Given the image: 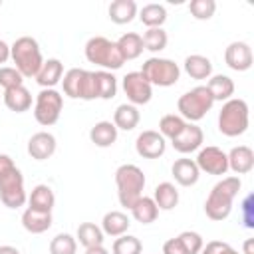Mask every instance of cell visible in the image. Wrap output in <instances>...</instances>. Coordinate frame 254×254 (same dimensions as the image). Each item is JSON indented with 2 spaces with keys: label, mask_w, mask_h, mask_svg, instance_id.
I'll list each match as a JSON object with an SVG mask.
<instances>
[{
  "label": "cell",
  "mask_w": 254,
  "mask_h": 254,
  "mask_svg": "<svg viewBox=\"0 0 254 254\" xmlns=\"http://www.w3.org/2000/svg\"><path fill=\"white\" fill-rule=\"evenodd\" d=\"M240 189H242L240 177H222L210 189V192L204 200V214L214 222L228 218L232 212V202L238 196Z\"/></svg>",
  "instance_id": "cell-1"
},
{
  "label": "cell",
  "mask_w": 254,
  "mask_h": 254,
  "mask_svg": "<svg viewBox=\"0 0 254 254\" xmlns=\"http://www.w3.org/2000/svg\"><path fill=\"white\" fill-rule=\"evenodd\" d=\"M0 200L8 208H20L28 202L24 175L14 165L10 155H0Z\"/></svg>",
  "instance_id": "cell-2"
},
{
  "label": "cell",
  "mask_w": 254,
  "mask_h": 254,
  "mask_svg": "<svg viewBox=\"0 0 254 254\" xmlns=\"http://www.w3.org/2000/svg\"><path fill=\"white\" fill-rule=\"evenodd\" d=\"M10 60L16 64L14 67L22 73V77H36L44 64L38 40L32 36L16 38V42L10 46Z\"/></svg>",
  "instance_id": "cell-3"
},
{
  "label": "cell",
  "mask_w": 254,
  "mask_h": 254,
  "mask_svg": "<svg viewBox=\"0 0 254 254\" xmlns=\"http://www.w3.org/2000/svg\"><path fill=\"white\" fill-rule=\"evenodd\" d=\"M145 183H147L145 175L137 165L133 163L119 165L115 171V185H117V198L121 206L131 208L143 196Z\"/></svg>",
  "instance_id": "cell-4"
},
{
  "label": "cell",
  "mask_w": 254,
  "mask_h": 254,
  "mask_svg": "<svg viewBox=\"0 0 254 254\" xmlns=\"http://www.w3.org/2000/svg\"><path fill=\"white\" fill-rule=\"evenodd\" d=\"M250 123V109L248 103L240 97H230L222 103L218 111V131L224 137H238L246 133Z\"/></svg>",
  "instance_id": "cell-5"
},
{
  "label": "cell",
  "mask_w": 254,
  "mask_h": 254,
  "mask_svg": "<svg viewBox=\"0 0 254 254\" xmlns=\"http://www.w3.org/2000/svg\"><path fill=\"white\" fill-rule=\"evenodd\" d=\"M83 54H85V60L89 64H95L99 65L101 69L105 71H115L119 69L125 60L117 48V44L105 36H93L85 42V48H83Z\"/></svg>",
  "instance_id": "cell-6"
},
{
  "label": "cell",
  "mask_w": 254,
  "mask_h": 254,
  "mask_svg": "<svg viewBox=\"0 0 254 254\" xmlns=\"http://www.w3.org/2000/svg\"><path fill=\"white\" fill-rule=\"evenodd\" d=\"M212 105H214V99H212L210 91L206 89V85H196V87L189 89L177 101L179 115L189 123L200 121L212 109Z\"/></svg>",
  "instance_id": "cell-7"
},
{
  "label": "cell",
  "mask_w": 254,
  "mask_h": 254,
  "mask_svg": "<svg viewBox=\"0 0 254 254\" xmlns=\"http://www.w3.org/2000/svg\"><path fill=\"white\" fill-rule=\"evenodd\" d=\"M139 71L143 73V77L151 85H157V87H171L181 77L179 64L169 60V58H159V56H153V58L145 60Z\"/></svg>",
  "instance_id": "cell-8"
},
{
  "label": "cell",
  "mask_w": 254,
  "mask_h": 254,
  "mask_svg": "<svg viewBox=\"0 0 254 254\" xmlns=\"http://www.w3.org/2000/svg\"><path fill=\"white\" fill-rule=\"evenodd\" d=\"M62 87H64V95H67L71 99H83V101L97 99L93 71H87L81 67H71L64 73Z\"/></svg>",
  "instance_id": "cell-9"
},
{
  "label": "cell",
  "mask_w": 254,
  "mask_h": 254,
  "mask_svg": "<svg viewBox=\"0 0 254 254\" xmlns=\"http://www.w3.org/2000/svg\"><path fill=\"white\" fill-rule=\"evenodd\" d=\"M64 109V95L58 89H40L34 101V119L44 125L52 127L58 123Z\"/></svg>",
  "instance_id": "cell-10"
},
{
  "label": "cell",
  "mask_w": 254,
  "mask_h": 254,
  "mask_svg": "<svg viewBox=\"0 0 254 254\" xmlns=\"http://www.w3.org/2000/svg\"><path fill=\"white\" fill-rule=\"evenodd\" d=\"M121 87L127 95V101L135 107L139 105H145L151 101L153 97V85L143 77L141 71H129L123 75V81H121Z\"/></svg>",
  "instance_id": "cell-11"
},
{
  "label": "cell",
  "mask_w": 254,
  "mask_h": 254,
  "mask_svg": "<svg viewBox=\"0 0 254 254\" xmlns=\"http://www.w3.org/2000/svg\"><path fill=\"white\" fill-rule=\"evenodd\" d=\"M196 167L200 173L206 175H214V177H222L228 171V157L222 149L214 147V145H206L198 151L196 159H194Z\"/></svg>",
  "instance_id": "cell-12"
},
{
  "label": "cell",
  "mask_w": 254,
  "mask_h": 254,
  "mask_svg": "<svg viewBox=\"0 0 254 254\" xmlns=\"http://www.w3.org/2000/svg\"><path fill=\"white\" fill-rule=\"evenodd\" d=\"M135 151L143 159H159L167 151V139L153 129L141 131L135 139Z\"/></svg>",
  "instance_id": "cell-13"
},
{
  "label": "cell",
  "mask_w": 254,
  "mask_h": 254,
  "mask_svg": "<svg viewBox=\"0 0 254 254\" xmlns=\"http://www.w3.org/2000/svg\"><path fill=\"white\" fill-rule=\"evenodd\" d=\"M224 62L234 71H248L254 64V54L246 42H230L224 50Z\"/></svg>",
  "instance_id": "cell-14"
},
{
  "label": "cell",
  "mask_w": 254,
  "mask_h": 254,
  "mask_svg": "<svg viewBox=\"0 0 254 254\" xmlns=\"http://www.w3.org/2000/svg\"><path fill=\"white\" fill-rule=\"evenodd\" d=\"M202 143H204V133H202V129H200L196 123H189V121H187L185 129L171 141L173 149H175L177 153H181V155H189V153H192V151H198V149L202 147Z\"/></svg>",
  "instance_id": "cell-15"
},
{
  "label": "cell",
  "mask_w": 254,
  "mask_h": 254,
  "mask_svg": "<svg viewBox=\"0 0 254 254\" xmlns=\"http://www.w3.org/2000/svg\"><path fill=\"white\" fill-rule=\"evenodd\" d=\"M58 141L50 131H38L28 139V155L36 161H46L56 153Z\"/></svg>",
  "instance_id": "cell-16"
},
{
  "label": "cell",
  "mask_w": 254,
  "mask_h": 254,
  "mask_svg": "<svg viewBox=\"0 0 254 254\" xmlns=\"http://www.w3.org/2000/svg\"><path fill=\"white\" fill-rule=\"evenodd\" d=\"M171 175L175 179L177 185L181 187H192L198 183V177H200V171L194 163V159H189V157H181L173 163L171 167Z\"/></svg>",
  "instance_id": "cell-17"
},
{
  "label": "cell",
  "mask_w": 254,
  "mask_h": 254,
  "mask_svg": "<svg viewBox=\"0 0 254 254\" xmlns=\"http://www.w3.org/2000/svg\"><path fill=\"white\" fill-rule=\"evenodd\" d=\"M228 171L236 175H246L254 169V151L248 145H236L228 153Z\"/></svg>",
  "instance_id": "cell-18"
},
{
  "label": "cell",
  "mask_w": 254,
  "mask_h": 254,
  "mask_svg": "<svg viewBox=\"0 0 254 254\" xmlns=\"http://www.w3.org/2000/svg\"><path fill=\"white\" fill-rule=\"evenodd\" d=\"M62 77H64V64L58 58H48V60H44V64L36 75V81L42 89H56V85L62 81Z\"/></svg>",
  "instance_id": "cell-19"
},
{
  "label": "cell",
  "mask_w": 254,
  "mask_h": 254,
  "mask_svg": "<svg viewBox=\"0 0 254 254\" xmlns=\"http://www.w3.org/2000/svg\"><path fill=\"white\" fill-rule=\"evenodd\" d=\"M129 226H131V220L121 210H109L101 218V230H103L105 236H111V238H117L121 234H127Z\"/></svg>",
  "instance_id": "cell-20"
},
{
  "label": "cell",
  "mask_w": 254,
  "mask_h": 254,
  "mask_svg": "<svg viewBox=\"0 0 254 254\" xmlns=\"http://www.w3.org/2000/svg\"><path fill=\"white\" fill-rule=\"evenodd\" d=\"M2 101L4 105L14 111V113H24L32 107V93L28 87L24 85H18V87H12V89H6L2 93Z\"/></svg>",
  "instance_id": "cell-21"
},
{
  "label": "cell",
  "mask_w": 254,
  "mask_h": 254,
  "mask_svg": "<svg viewBox=\"0 0 254 254\" xmlns=\"http://www.w3.org/2000/svg\"><path fill=\"white\" fill-rule=\"evenodd\" d=\"M139 8H137V2L135 0H113L107 8V14H109V20L113 24H129L133 22V18L137 16Z\"/></svg>",
  "instance_id": "cell-22"
},
{
  "label": "cell",
  "mask_w": 254,
  "mask_h": 254,
  "mask_svg": "<svg viewBox=\"0 0 254 254\" xmlns=\"http://www.w3.org/2000/svg\"><path fill=\"white\" fill-rule=\"evenodd\" d=\"M117 127L113 125V121H97L91 129H89V139L95 147H101V149H107L111 147L115 141H117Z\"/></svg>",
  "instance_id": "cell-23"
},
{
  "label": "cell",
  "mask_w": 254,
  "mask_h": 254,
  "mask_svg": "<svg viewBox=\"0 0 254 254\" xmlns=\"http://www.w3.org/2000/svg\"><path fill=\"white\" fill-rule=\"evenodd\" d=\"M54 204H56V194L48 185H36L28 194V208H34L40 212H52Z\"/></svg>",
  "instance_id": "cell-24"
},
{
  "label": "cell",
  "mask_w": 254,
  "mask_h": 254,
  "mask_svg": "<svg viewBox=\"0 0 254 254\" xmlns=\"http://www.w3.org/2000/svg\"><path fill=\"white\" fill-rule=\"evenodd\" d=\"M22 226L30 234H44L52 228V212H40L34 208H26L22 212Z\"/></svg>",
  "instance_id": "cell-25"
},
{
  "label": "cell",
  "mask_w": 254,
  "mask_h": 254,
  "mask_svg": "<svg viewBox=\"0 0 254 254\" xmlns=\"http://www.w3.org/2000/svg\"><path fill=\"white\" fill-rule=\"evenodd\" d=\"M141 121V113L135 105L131 103H121L117 105V109L113 111V125L117 127V131H133Z\"/></svg>",
  "instance_id": "cell-26"
},
{
  "label": "cell",
  "mask_w": 254,
  "mask_h": 254,
  "mask_svg": "<svg viewBox=\"0 0 254 254\" xmlns=\"http://www.w3.org/2000/svg\"><path fill=\"white\" fill-rule=\"evenodd\" d=\"M183 67L189 73V77H192V79H208L212 75V62L202 54L187 56Z\"/></svg>",
  "instance_id": "cell-27"
},
{
  "label": "cell",
  "mask_w": 254,
  "mask_h": 254,
  "mask_svg": "<svg viewBox=\"0 0 254 254\" xmlns=\"http://www.w3.org/2000/svg\"><path fill=\"white\" fill-rule=\"evenodd\" d=\"M206 89L210 91L214 101H222L224 103L234 95V81H232V77H228L224 73H216V75L208 77Z\"/></svg>",
  "instance_id": "cell-28"
},
{
  "label": "cell",
  "mask_w": 254,
  "mask_h": 254,
  "mask_svg": "<svg viewBox=\"0 0 254 254\" xmlns=\"http://www.w3.org/2000/svg\"><path fill=\"white\" fill-rule=\"evenodd\" d=\"M153 200L159 206V210H173L179 204V190H177V187L173 183L163 181V183H159L155 187Z\"/></svg>",
  "instance_id": "cell-29"
},
{
  "label": "cell",
  "mask_w": 254,
  "mask_h": 254,
  "mask_svg": "<svg viewBox=\"0 0 254 254\" xmlns=\"http://www.w3.org/2000/svg\"><path fill=\"white\" fill-rule=\"evenodd\" d=\"M129 210H131L133 218H135L137 222H141V224H151V222H155L157 216H159V206L155 204L153 196H145V194H143Z\"/></svg>",
  "instance_id": "cell-30"
},
{
  "label": "cell",
  "mask_w": 254,
  "mask_h": 254,
  "mask_svg": "<svg viewBox=\"0 0 254 254\" xmlns=\"http://www.w3.org/2000/svg\"><path fill=\"white\" fill-rule=\"evenodd\" d=\"M93 77H95L97 99H113L117 95V77L113 75V71L97 69V71H93Z\"/></svg>",
  "instance_id": "cell-31"
},
{
  "label": "cell",
  "mask_w": 254,
  "mask_h": 254,
  "mask_svg": "<svg viewBox=\"0 0 254 254\" xmlns=\"http://www.w3.org/2000/svg\"><path fill=\"white\" fill-rule=\"evenodd\" d=\"M75 240H77L83 248H91V246H101L103 240H105V234H103L101 226H97L95 222H81V224L77 226Z\"/></svg>",
  "instance_id": "cell-32"
},
{
  "label": "cell",
  "mask_w": 254,
  "mask_h": 254,
  "mask_svg": "<svg viewBox=\"0 0 254 254\" xmlns=\"http://www.w3.org/2000/svg\"><path fill=\"white\" fill-rule=\"evenodd\" d=\"M139 20L143 26L147 28H163V24L167 22V8L163 4H145L139 12H137Z\"/></svg>",
  "instance_id": "cell-33"
},
{
  "label": "cell",
  "mask_w": 254,
  "mask_h": 254,
  "mask_svg": "<svg viewBox=\"0 0 254 254\" xmlns=\"http://www.w3.org/2000/svg\"><path fill=\"white\" fill-rule=\"evenodd\" d=\"M117 48H119V52H121V56H123V60L125 62H129V60H137L141 54H143V40H141V36L139 34H135V32H127V34H123L117 42Z\"/></svg>",
  "instance_id": "cell-34"
},
{
  "label": "cell",
  "mask_w": 254,
  "mask_h": 254,
  "mask_svg": "<svg viewBox=\"0 0 254 254\" xmlns=\"http://www.w3.org/2000/svg\"><path fill=\"white\" fill-rule=\"evenodd\" d=\"M143 40V48L147 52H153V54H159L167 48V42H169V36L163 28H147L145 34L141 36Z\"/></svg>",
  "instance_id": "cell-35"
},
{
  "label": "cell",
  "mask_w": 254,
  "mask_h": 254,
  "mask_svg": "<svg viewBox=\"0 0 254 254\" xmlns=\"http://www.w3.org/2000/svg\"><path fill=\"white\" fill-rule=\"evenodd\" d=\"M185 125H187V121H185L181 115L167 113V115H163L161 121H159V133H161L165 139L173 141V139L185 129Z\"/></svg>",
  "instance_id": "cell-36"
},
{
  "label": "cell",
  "mask_w": 254,
  "mask_h": 254,
  "mask_svg": "<svg viewBox=\"0 0 254 254\" xmlns=\"http://www.w3.org/2000/svg\"><path fill=\"white\" fill-rule=\"evenodd\" d=\"M77 240L67 232H60L50 240V254H75Z\"/></svg>",
  "instance_id": "cell-37"
},
{
  "label": "cell",
  "mask_w": 254,
  "mask_h": 254,
  "mask_svg": "<svg viewBox=\"0 0 254 254\" xmlns=\"http://www.w3.org/2000/svg\"><path fill=\"white\" fill-rule=\"evenodd\" d=\"M111 250H113V254H141L143 252V244L133 234H121V236H117L113 240Z\"/></svg>",
  "instance_id": "cell-38"
},
{
  "label": "cell",
  "mask_w": 254,
  "mask_h": 254,
  "mask_svg": "<svg viewBox=\"0 0 254 254\" xmlns=\"http://www.w3.org/2000/svg\"><path fill=\"white\" fill-rule=\"evenodd\" d=\"M189 12L194 20H210L216 12V2L214 0H190Z\"/></svg>",
  "instance_id": "cell-39"
},
{
  "label": "cell",
  "mask_w": 254,
  "mask_h": 254,
  "mask_svg": "<svg viewBox=\"0 0 254 254\" xmlns=\"http://www.w3.org/2000/svg\"><path fill=\"white\" fill-rule=\"evenodd\" d=\"M177 238L183 244V248L187 250V254H200V250L204 246L202 236L198 232H194V230H183Z\"/></svg>",
  "instance_id": "cell-40"
},
{
  "label": "cell",
  "mask_w": 254,
  "mask_h": 254,
  "mask_svg": "<svg viewBox=\"0 0 254 254\" xmlns=\"http://www.w3.org/2000/svg\"><path fill=\"white\" fill-rule=\"evenodd\" d=\"M18 85H24L22 73L12 65H2L0 67V87L6 91L12 87H18Z\"/></svg>",
  "instance_id": "cell-41"
},
{
  "label": "cell",
  "mask_w": 254,
  "mask_h": 254,
  "mask_svg": "<svg viewBox=\"0 0 254 254\" xmlns=\"http://www.w3.org/2000/svg\"><path fill=\"white\" fill-rule=\"evenodd\" d=\"M242 222L246 228H254V196L246 194L242 200Z\"/></svg>",
  "instance_id": "cell-42"
},
{
  "label": "cell",
  "mask_w": 254,
  "mask_h": 254,
  "mask_svg": "<svg viewBox=\"0 0 254 254\" xmlns=\"http://www.w3.org/2000/svg\"><path fill=\"white\" fill-rule=\"evenodd\" d=\"M163 254H187V250L183 248V244L179 242V238H169L165 244H163Z\"/></svg>",
  "instance_id": "cell-43"
},
{
  "label": "cell",
  "mask_w": 254,
  "mask_h": 254,
  "mask_svg": "<svg viewBox=\"0 0 254 254\" xmlns=\"http://www.w3.org/2000/svg\"><path fill=\"white\" fill-rule=\"evenodd\" d=\"M8 60H10V46L4 40H0V64H6Z\"/></svg>",
  "instance_id": "cell-44"
},
{
  "label": "cell",
  "mask_w": 254,
  "mask_h": 254,
  "mask_svg": "<svg viewBox=\"0 0 254 254\" xmlns=\"http://www.w3.org/2000/svg\"><path fill=\"white\" fill-rule=\"evenodd\" d=\"M240 254H254V238H246Z\"/></svg>",
  "instance_id": "cell-45"
},
{
  "label": "cell",
  "mask_w": 254,
  "mask_h": 254,
  "mask_svg": "<svg viewBox=\"0 0 254 254\" xmlns=\"http://www.w3.org/2000/svg\"><path fill=\"white\" fill-rule=\"evenodd\" d=\"M85 254H109V250L101 244V246H91V248H85Z\"/></svg>",
  "instance_id": "cell-46"
},
{
  "label": "cell",
  "mask_w": 254,
  "mask_h": 254,
  "mask_svg": "<svg viewBox=\"0 0 254 254\" xmlns=\"http://www.w3.org/2000/svg\"><path fill=\"white\" fill-rule=\"evenodd\" d=\"M0 254H20V250L16 246H10V244H2L0 246Z\"/></svg>",
  "instance_id": "cell-47"
},
{
  "label": "cell",
  "mask_w": 254,
  "mask_h": 254,
  "mask_svg": "<svg viewBox=\"0 0 254 254\" xmlns=\"http://www.w3.org/2000/svg\"><path fill=\"white\" fill-rule=\"evenodd\" d=\"M218 254H240V252H238V250H234L230 244H224V246L218 250Z\"/></svg>",
  "instance_id": "cell-48"
},
{
  "label": "cell",
  "mask_w": 254,
  "mask_h": 254,
  "mask_svg": "<svg viewBox=\"0 0 254 254\" xmlns=\"http://www.w3.org/2000/svg\"><path fill=\"white\" fill-rule=\"evenodd\" d=\"M0 6H2V0H0Z\"/></svg>",
  "instance_id": "cell-49"
},
{
  "label": "cell",
  "mask_w": 254,
  "mask_h": 254,
  "mask_svg": "<svg viewBox=\"0 0 254 254\" xmlns=\"http://www.w3.org/2000/svg\"><path fill=\"white\" fill-rule=\"evenodd\" d=\"M0 97H2V95H0Z\"/></svg>",
  "instance_id": "cell-50"
}]
</instances>
